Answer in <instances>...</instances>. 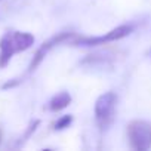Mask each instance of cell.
Returning a JSON list of instances; mask_svg holds the SVG:
<instances>
[{"label": "cell", "mask_w": 151, "mask_h": 151, "mask_svg": "<svg viewBox=\"0 0 151 151\" xmlns=\"http://www.w3.org/2000/svg\"><path fill=\"white\" fill-rule=\"evenodd\" d=\"M9 33H11V40H12L15 53L30 49L34 43V36L30 33H24V31H9Z\"/></svg>", "instance_id": "cell-5"}, {"label": "cell", "mask_w": 151, "mask_h": 151, "mask_svg": "<svg viewBox=\"0 0 151 151\" xmlns=\"http://www.w3.org/2000/svg\"><path fill=\"white\" fill-rule=\"evenodd\" d=\"M0 139H2V133H0Z\"/></svg>", "instance_id": "cell-8"}, {"label": "cell", "mask_w": 151, "mask_h": 151, "mask_svg": "<svg viewBox=\"0 0 151 151\" xmlns=\"http://www.w3.org/2000/svg\"><path fill=\"white\" fill-rule=\"evenodd\" d=\"M132 31H133V27L130 24H124V25H119V27L110 30L108 33H105L102 36H93V37L74 36L70 40V43L74 46H98V45H105V43H111V42L124 39Z\"/></svg>", "instance_id": "cell-1"}, {"label": "cell", "mask_w": 151, "mask_h": 151, "mask_svg": "<svg viewBox=\"0 0 151 151\" xmlns=\"http://www.w3.org/2000/svg\"><path fill=\"white\" fill-rule=\"evenodd\" d=\"M127 139L133 150L145 151L151 148V124L144 120H133L127 124Z\"/></svg>", "instance_id": "cell-2"}, {"label": "cell", "mask_w": 151, "mask_h": 151, "mask_svg": "<svg viewBox=\"0 0 151 151\" xmlns=\"http://www.w3.org/2000/svg\"><path fill=\"white\" fill-rule=\"evenodd\" d=\"M74 36H76L74 33H59V34L50 37L49 40H46V42L37 49V52L34 53L33 61H31V64H30V71H34V70L42 64V61L45 59V56L47 55V52H49L52 47H55V46H58V45H61V43L70 42Z\"/></svg>", "instance_id": "cell-4"}, {"label": "cell", "mask_w": 151, "mask_h": 151, "mask_svg": "<svg viewBox=\"0 0 151 151\" xmlns=\"http://www.w3.org/2000/svg\"><path fill=\"white\" fill-rule=\"evenodd\" d=\"M70 102H71L70 93H68V92H59L58 95H55V96L50 99V102H49V110L53 111V113L61 111V110L67 108V107L70 105Z\"/></svg>", "instance_id": "cell-6"}, {"label": "cell", "mask_w": 151, "mask_h": 151, "mask_svg": "<svg viewBox=\"0 0 151 151\" xmlns=\"http://www.w3.org/2000/svg\"><path fill=\"white\" fill-rule=\"evenodd\" d=\"M116 102H117V96L114 92H105L96 99L95 119L101 130L107 129L113 123L114 113H116Z\"/></svg>", "instance_id": "cell-3"}, {"label": "cell", "mask_w": 151, "mask_h": 151, "mask_svg": "<svg viewBox=\"0 0 151 151\" xmlns=\"http://www.w3.org/2000/svg\"><path fill=\"white\" fill-rule=\"evenodd\" d=\"M71 122H73V116H71V114H65V116H62V117H59V119L56 120L55 129H56V130H62V129L68 127V126L71 124Z\"/></svg>", "instance_id": "cell-7"}]
</instances>
